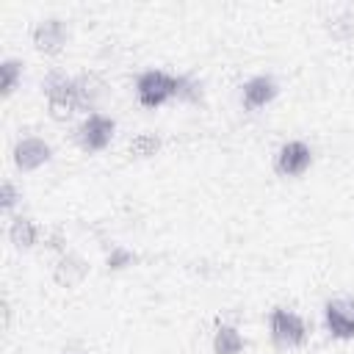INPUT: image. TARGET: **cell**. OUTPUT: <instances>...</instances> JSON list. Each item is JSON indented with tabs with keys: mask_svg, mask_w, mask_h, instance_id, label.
Listing matches in <instances>:
<instances>
[{
	"mask_svg": "<svg viewBox=\"0 0 354 354\" xmlns=\"http://www.w3.org/2000/svg\"><path fill=\"white\" fill-rule=\"evenodd\" d=\"M199 86L188 75L169 69H144L136 77V100L147 111H158L174 100H196Z\"/></svg>",
	"mask_w": 354,
	"mask_h": 354,
	"instance_id": "cell-1",
	"label": "cell"
},
{
	"mask_svg": "<svg viewBox=\"0 0 354 354\" xmlns=\"http://www.w3.org/2000/svg\"><path fill=\"white\" fill-rule=\"evenodd\" d=\"M44 100H47V111L55 122H66L75 113H83L80 108V88H77V75L69 77L64 72H53L47 75V80L41 83Z\"/></svg>",
	"mask_w": 354,
	"mask_h": 354,
	"instance_id": "cell-2",
	"label": "cell"
},
{
	"mask_svg": "<svg viewBox=\"0 0 354 354\" xmlns=\"http://www.w3.org/2000/svg\"><path fill=\"white\" fill-rule=\"evenodd\" d=\"M266 324H268V337L277 348L290 351V348H301L310 340L307 321L290 307H271Z\"/></svg>",
	"mask_w": 354,
	"mask_h": 354,
	"instance_id": "cell-3",
	"label": "cell"
},
{
	"mask_svg": "<svg viewBox=\"0 0 354 354\" xmlns=\"http://www.w3.org/2000/svg\"><path fill=\"white\" fill-rule=\"evenodd\" d=\"M113 136H116V119L108 116V113H100V111L86 113V116L80 119V124L75 127V141H77V147H80L83 152H88V155L105 152V149L111 147Z\"/></svg>",
	"mask_w": 354,
	"mask_h": 354,
	"instance_id": "cell-4",
	"label": "cell"
},
{
	"mask_svg": "<svg viewBox=\"0 0 354 354\" xmlns=\"http://www.w3.org/2000/svg\"><path fill=\"white\" fill-rule=\"evenodd\" d=\"M310 166H313V147L301 138H290L279 144V149L274 152V171L279 177H301L310 171Z\"/></svg>",
	"mask_w": 354,
	"mask_h": 354,
	"instance_id": "cell-5",
	"label": "cell"
},
{
	"mask_svg": "<svg viewBox=\"0 0 354 354\" xmlns=\"http://www.w3.org/2000/svg\"><path fill=\"white\" fill-rule=\"evenodd\" d=\"M324 329L332 340H354V299H329L324 304Z\"/></svg>",
	"mask_w": 354,
	"mask_h": 354,
	"instance_id": "cell-6",
	"label": "cell"
},
{
	"mask_svg": "<svg viewBox=\"0 0 354 354\" xmlns=\"http://www.w3.org/2000/svg\"><path fill=\"white\" fill-rule=\"evenodd\" d=\"M11 160L19 171H36L53 160V147H50V141L39 138V136H25L14 144Z\"/></svg>",
	"mask_w": 354,
	"mask_h": 354,
	"instance_id": "cell-7",
	"label": "cell"
},
{
	"mask_svg": "<svg viewBox=\"0 0 354 354\" xmlns=\"http://www.w3.org/2000/svg\"><path fill=\"white\" fill-rule=\"evenodd\" d=\"M66 39H69V28H66V22L61 17L39 19L36 28H33V33H30L33 47L41 55H58L66 47Z\"/></svg>",
	"mask_w": 354,
	"mask_h": 354,
	"instance_id": "cell-8",
	"label": "cell"
},
{
	"mask_svg": "<svg viewBox=\"0 0 354 354\" xmlns=\"http://www.w3.org/2000/svg\"><path fill=\"white\" fill-rule=\"evenodd\" d=\"M279 94V83L271 75H254L249 80H243L241 86V105L246 111H263L266 105H271Z\"/></svg>",
	"mask_w": 354,
	"mask_h": 354,
	"instance_id": "cell-9",
	"label": "cell"
},
{
	"mask_svg": "<svg viewBox=\"0 0 354 354\" xmlns=\"http://www.w3.org/2000/svg\"><path fill=\"white\" fill-rule=\"evenodd\" d=\"M88 277V263L77 254V252H64L58 254L55 266H53V279L61 288H77L83 279Z\"/></svg>",
	"mask_w": 354,
	"mask_h": 354,
	"instance_id": "cell-10",
	"label": "cell"
},
{
	"mask_svg": "<svg viewBox=\"0 0 354 354\" xmlns=\"http://www.w3.org/2000/svg\"><path fill=\"white\" fill-rule=\"evenodd\" d=\"M39 238H41V230H39V224L30 216H14L11 218V224H8V241L14 243V249L28 252V249H33L39 243Z\"/></svg>",
	"mask_w": 354,
	"mask_h": 354,
	"instance_id": "cell-11",
	"label": "cell"
},
{
	"mask_svg": "<svg viewBox=\"0 0 354 354\" xmlns=\"http://www.w3.org/2000/svg\"><path fill=\"white\" fill-rule=\"evenodd\" d=\"M213 354H243L246 348V337L241 335V329L235 324H218L210 340Z\"/></svg>",
	"mask_w": 354,
	"mask_h": 354,
	"instance_id": "cell-12",
	"label": "cell"
},
{
	"mask_svg": "<svg viewBox=\"0 0 354 354\" xmlns=\"http://www.w3.org/2000/svg\"><path fill=\"white\" fill-rule=\"evenodd\" d=\"M324 28H326V33H329L335 41H340V44L354 41V11L340 8V11L329 14L326 22H324Z\"/></svg>",
	"mask_w": 354,
	"mask_h": 354,
	"instance_id": "cell-13",
	"label": "cell"
},
{
	"mask_svg": "<svg viewBox=\"0 0 354 354\" xmlns=\"http://www.w3.org/2000/svg\"><path fill=\"white\" fill-rule=\"evenodd\" d=\"M22 83V61L19 58H3L0 61V97L8 100Z\"/></svg>",
	"mask_w": 354,
	"mask_h": 354,
	"instance_id": "cell-14",
	"label": "cell"
},
{
	"mask_svg": "<svg viewBox=\"0 0 354 354\" xmlns=\"http://www.w3.org/2000/svg\"><path fill=\"white\" fill-rule=\"evenodd\" d=\"M163 141L155 136V133H138L130 138V155L138 158V160H147V158H155L160 152Z\"/></svg>",
	"mask_w": 354,
	"mask_h": 354,
	"instance_id": "cell-15",
	"label": "cell"
},
{
	"mask_svg": "<svg viewBox=\"0 0 354 354\" xmlns=\"http://www.w3.org/2000/svg\"><path fill=\"white\" fill-rule=\"evenodd\" d=\"M136 263H138V254L130 246H124V243H113L105 252V268L108 271H124V268H130Z\"/></svg>",
	"mask_w": 354,
	"mask_h": 354,
	"instance_id": "cell-16",
	"label": "cell"
},
{
	"mask_svg": "<svg viewBox=\"0 0 354 354\" xmlns=\"http://www.w3.org/2000/svg\"><path fill=\"white\" fill-rule=\"evenodd\" d=\"M19 199H22L19 188H17V185H14L11 180H3V185H0V210H3L6 216H11Z\"/></svg>",
	"mask_w": 354,
	"mask_h": 354,
	"instance_id": "cell-17",
	"label": "cell"
},
{
	"mask_svg": "<svg viewBox=\"0 0 354 354\" xmlns=\"http://www.w3.org/2000/svg\"><path fill=\"white\" fill-rule=\"evenodd\" d=\"M58 354H86V348H83L80 343H66V346H64Z\"/></svg>",
	"mask_w": 354,
	"mask_h": 354,
	"instance_id": "cell-18",
	"label": "cell"
}]
</instances>
